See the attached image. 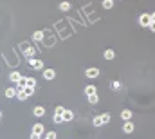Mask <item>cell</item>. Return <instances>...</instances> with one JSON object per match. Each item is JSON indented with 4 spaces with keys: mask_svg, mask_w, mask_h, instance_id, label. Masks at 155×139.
<instances>
[{
    "mask_svg": "<svg viewBox=\"0 0 155 139\" xmlns=\"http://www.w3.org/2000/svg\"><path fill=\"white\" fill-rule=\"evenodd\" d=\"M139 24L143 25V27H150V24H152V15H148V13L141 15V16H139Z\"/></svg>",
    "mask_w": 155,
    "mask_h": 139,
    "instance_id": "1",
    "label": "cell"
},
{
    "mask_svg": "<svg viewBox=\"0 0 155 139\" xmlns=\"http://www.w3.org/2000/svg\"><path fill=\"white\" fill-rule=\"evenodd\" d=\"M85 76H87V78H97V76H99V69H96V67L87 69V71H85Z\"/></svg>",
    "mask_w": 155,
    "mask_h": 139,
    "instance_id": "2",
    "label": "cell"
},
{
    "mask_svg": "<svg viewBox=\"0 0 155 139\" xmlns=\"http://www.w3.org/2000/svg\"><path fill=\"white\" fill-rule=\"evenodd\" d=\"M43 78H45V79H54V78H56V72L52 71V69H45V71H43Z\"/></svg>",
    "mask_w": 155,
    "mask_h": 139,
    "instance_id": "3",
    "label": "cell"
},
{
    "mask_svg": "<svg viewBox=\"0 0 155 139\" xmlns=\"http://www.w3.org/2000/svg\"><path fill=\"white\" fill-rule=\"evenodd\" d=\"M29 65H31L32 69H42V67H43V62H40V60H35V58H32V60H29Z\"/></svg>",
    "mask_w": 155,
    "mask_h": 139,
    "instance_id": "4",
    "label": "cell"
},
{
    "mask_svg": "<svg viewBox=\"0 0 155 139\" xmlns=\"http://www.w3.org/2000/svg\"><path fill=\"white\" fill-rule=\"evenodd\" d=\"M123 132H125V134H132V132H133V125L130 121H126L125 127H123Z\"/></svg>",
    "mask_w": 155,
    "mask_h": 139,
    "instance_id": "5",
    "label": "cell"
},
{
    "mask_svg": "<svg viewBox=\"0 0 155 139\" xmlns=\"http://www.w3.org/2000/svg\"><path fill=\"white\" fill-rule=\"evenodd\" d=\"M121 117H123L125 121H130L132 119V110H123L121 112Z\"/></svg>",
    "mask_w": 155,
    "mask_h": 139,
    "instance_id": "6",
    "label": "cell"
},
{
    "mask_svg": "<svg viewBox=\"0 0 155 139\" xmlns=\"http://www.w3.org/2000/svg\"><path fill=\"white\" fill-rule=\"evenodd\" d=\"M25 87H36V79L35 78H25Z\"/></svg>",
    "mask_w": 155,
    "mask_h": 139,
    "instance_id": "7",
    "label": "cell"
},
{
    "mask_svg": "<svg viewBox=\"0 0 155 139\" xmlns=\"http://www.w3.org/2000/svg\"><path fill=\"white\" fill-rule=\"evenodd\" d=\"M103 56H105V60H112L114 56H116V52H114L112 49H106V51L103 52Z\"/></svg>",
    "mask_w": 155,
    "mask_h": 139,
    "instance_id": "8",
    "label": "cell"
},
{
    "mask_svg": "<svg viewBox=\"0 0 155 139\" xmlns=\"http://www.w3.org/2000/svg\"><path fill=\"white\" fill-rule=\"evenodd\" d=\"M5 96H7V98H15V96H18V89H7V90H5Z\"/></svg>",
    "mask_w": 155,
    "mask_h": 139,
    "instance_id": "9",
    "label": "cell"
},
{
    "mask_svg": "<svg viewBox=\"0 0 155 139\" xmlns=\"http://www.w3.org/2000/svg\"><path fill=\"white\" fill-rule=\"evenodd\" d=\"M96 87H94V85H89V87H85V94L87 96H90V94H96Z\"/></svg>",
    "mask_w": 155,
    "mask_h": 139,
    "instance_id": "10",
    "label": "cell"
},
{
    "mask_svg": "<svg viewBox=\"0 0 155 139\" xmlns=\"http://www.w3.org/2000/svg\"><path fill=\"white\" fill-rule=\"evenodd\" d=\"M43 125H40V123H36L35 127H32V132H36V134H43Z\"/></svg>",
    "mask_w": 155,
    "mask_h": 139,
    "instance_id": "11",
    "label": "cell"
},
{
    "mask_svg": "<svg viewBox=\"0 0 155 139\" xmlns=\"http://www.w3.org/2000/svg\"><path fill=\"white\" fill-rule=\"evenodd\" d=\"M72 117H74V114L70 110H65L63 112V121H72Z\"/></svg>",
    "mask_w": 155,
    "mask_h": 139,
    "instance_id": "12",
    "label": "cell"
},
{
    "mask_svg": "<svg viewBox=\"0 0 155 139\" xmlns=\"http://www.w3.org/2000/svg\"><path fill=\"white\" fill-rule=\"evenodd\" d=\"M87 98H89V103H90V105H96V103L99 101L97 94H90V96H87Z\"/></svg>",
    "mask_w": 155,
    "mask_h": 139,
    "instance_id": "13",
    "label": "cell"
},
{
    "mask_svg": "<svg viewBox=\"0 0 155 139\" xmlns=\"http://www.w3.org/2000/svg\"><path fill=\"white\" fill-rule=\"evenodd\" d=\"M9 79H11V81H20V79H22V76H20V72H11Z\"/></svg>",
    "mask_w": 155,
    "mask_h": 139,
    "instance_id": "14",
    "label": "cell"
},
{
    "mask_svg": "<svg viewBox=\"0 0 155 139\" xmlns=\"http://www.w3.org/2000/svg\"><path fill=\"white\" fill-rule=\"evenodd\" d=\"M43 114H45V108L43 107H35V116L40 117V116H43Z\"/></svg>",
    "mask_w": 155,
    "mask_h": 139,
    "instance_id": "15",
    "label": "cell"
},
{
    "mask_svg": "<svg viewBox=\"0 0 155 139\" xmlns=\"http://www.w3.org/2000/svg\"><path fill=\"white\" fill-rule=\"evenodd\" d=\"M94 127H101V125H103V119H101V116H97V117H94Z\"/></svg>",
    "mask_w": 155,
    "mask_h": 139,
    "instance_id": "16",
    "label": "cell"
},
{
    "mask_svg": "<svg viewBox=\"0 0 155 139\" xmlns=\"http://www.w3.org/2000/svg\"><path fill=\"white\" fill-rule=\"evenodd\" d=\"M60 9H62V11H69L70 9V4L69 2H62V4H60Z\"/></svg>",
    "mask_w": 155,
    "mask_h": 139,
    "instance_id": "17",
    "label": "cell"
},
{
    "mask_svg": "<svg viewBox=\"0 0 155 139\" xmlns=\"http://www.w3.org/2000/svg\"><path fill=\"white\" fill-rule=\"evenodd\" d=\"M24 51H25V56H29V58L35 54V49H32V47H25Z\"/></svg>",
    "mask_w": 155,
    "mask_h": 139,
    "instance_id": "18",
    "label": "cell"
},
{
    "mask_svg": "<svg viewBox=\"0 0 155 139\" xmlns=\"http://www.w3.org/2000/svg\"><path fill=\"white\" fill-rule=\"evenodd\" d=\"M32 38H35L36 42H38V40H42V38H43V33H42V31H36L35 35H32Z\"/></svg>",
    "mask_w": 155,
    "mask_h": 139,
    "instance_id": "19",
    "label": "cell"
},
{
    "mask_svg": "<svg viewBox=\"0 0 155 139\" xmlns=\"http://www.w3.org/2000/svg\"><path fill=\"white\" fill-rule=\"evenodd\" d=\"M54 121L56 123H62L63 121V114H56V112H54Z\"/></svg>",
    "mask_w": 155,
    "mask_h": 139,
    "instance_id": "20",
    "label": "cell"
},
{
    "mask_svg": "<svg viewBox=\"0 0 155 139\" xmlns=\"http://www.w3.org/2000/svg\"><path fill=\"white\" fill-rule=\"evenodd\" d=\"M101 119H103V123H108L110 121V114L106 112V114H101Z\"/></svg>",
    "mask_w": 155,
    "mask_h": 139,
    "instance_id": "21",
    "label": "cell"
},
{
    "mask_svg": "<svg viewBox=\"0 0 155 139\" xmlns=\"http://www.w3.org/2000/svg\"><path fill=\"white\" fill-rule=\"evenodd\" d=\"M112 5H114V2H106V0H103V7L105 9H110Z\"/></svg>",
    "mask_w": 155,
    "mask_h": 139,
    "instance_id": "22",
    "label": "cell"
},
{
    "mask_svg": "<svg viewBox=\"0 0 155 139\" xmlns=\"http://www.w3.org/2000/svg\"><path fill=\"white\" fill-rule=\"evenodd\" d=\"M45 139H56V132H49V134L45 136Z\"/></svg>",
    "mask_w": 155,
    "mask_h": 139,
    "instance_id": "23",
    "label": "cell"
},
{
    "mask_svg": "<svg viewBox=\"0 0 155 139\" xmlns=\"http://www.w3.org/2000/svg\"><path fill=\"white\" fill-rule=\"evenodd\" d=\"M112 89H116V90L121 89V83H119V81H114V83H112Z\"/></svg>",
    "mask_w": 155,
    "mask_h": 139,
    "instance_id": "24",
    "label": "cell"
},
{
    "mask_svg": "<svg viewBox=\"0 0 155 139\" xmlns=\"http://www.w3.org/2000/svg\"><path fill=\"white\" fill-rule=\"evenodd\" d=\"M54 112H56V114H63L65 108H63V107H56V110H54Z\"/></svg>",
    "mask_w": 155,
    "mask_h": 139,
    "instance_id": "25",
    "label": "cell"
},
{
    "mask_svg": "<svg viewBox=\"0 0 155 139\" xmlns=\"http://www.w3.org/2000/svg\"><path fill=\"white\" fill-rule=\"evenodd\" d=\"M31 139H40V134H36V132H32V134H31Z\"/></svg>",
    "mask_w": 155,
    "mask_h": 139,
    "instance_id": "26",
    "label": "cell"
},
{
    "mask_svg": "<svg viewBox=\"0 0 155 139\" xmlns=\"http://www.w3.org/2000/svg\"><path fill=\"white\" fill-rule=\"evenodd\" d=\"M150 31H153V33H155V22H152V24H150Z\"/></svg>",
    "mask_w": 155,
    "mask_h": 139,
    "instance_id": "27",
    "label": "cell"
},
{
    "mask_svg": "<svg viewBox=\"0 0 155 139\" xmlns=\"http://www.w3.org/2000/svg\"><path fill=\"white\" fill-rule=\"evenodd\" d=\"M152 22H155V13H153V15H152Z\"/></svg>",
    "mask_w": 155,
    "mask_h": 139,
    "instance_id": "28",
    "label": "cell"
},
{
    "mask_svg": "<svg viewBox=\"0 0 155 139\" xmlns=\"http://www.w3.org/2000/svg\"><path fill=\"white\" fill-rule=\"evenodd\" d=\"M106 2H114V0H106Z\"/></svg>",
    "mask_w": 155,
    "mask_h": 139,
    "instance_id": "29",
    "label": "cell"
}]
</instances>
